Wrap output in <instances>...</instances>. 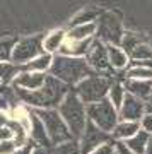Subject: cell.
<instances>
[{
  "instance_id": "6da1fadb",
  "label": "cell",
  "mask_w": 152,
  "mask_h": 154,
  "mask_svg": "<svg viewBox=\"0 0 152 154\" xmlns=\"http://www.w3.org/2000/svg\"><path fill=\"white\" fill-rule=\"evenodd\" d=\"M70 91V88L62 81L55 79L53 75H46L44 82L34 91H22L16 89L17 96L26 105L33 106V110H43V108H58L62 99Z\"/></svg>"
},
{
  "instance_id": "7a4b0ae2",
  "label": "cell",
  "mask_w": 152,
  "mask_h": 154,
  "mask_svg": "<svg viewBox=\"0 0 152 154\" xmlns=\"http://www.w3.org/2000/svg\"><path fill=\"white\" fill-rule=\"evenodd\" d=\"M50 75L62 81L68 88L81 82L84 77L94 74L93 69L87 65L86 58L81 57H67V55H53L51 65H50Z\"/></svg>"
},
{
  "instance_id": "3957f363",
  "label": "cell",
  "mask_w": 152,
  "mask_h": 154,
  "mask_svg": "<svg viewBox=\"0 0 152 154\" xmlns=\"http://www.w3.org/2000/svg\"><path fill=\"white\" fill-rule=\"evenodd\" d=\"M56 111L60 113L62 120L65 122V125L68 127L72 137L75 139V140H79V137L84 132V127L87 123L86 105L77 98V94L70 89L65 94V98L62 99V103L58 105Z\"/></svg>"
},
{
  "instance_id": "277c9868",
  "label": "cell",
  "mask_w": 152,
  "mask_h": 154,
  "mask_svg": "<svg viewBox=\"0 0 152 154\" xmlns=\"http://www.w3.org/2000/svg\"><path fill=\"white\" fill-rule=\"evenodd\" d=\"M111 84H113V77L111 75H103V74L94 72L91 75L84 77L81 82H77L72 91L87 106L91 103H96V101H101V99L106 98Z\"/></svg>"
},
{
  "instance_id": "5b68a950",
  "label": "cell",
  "mask_w": 152,
  "mask_h": 154,
  "mask_svg": "<svg viewBox=\"0 0 152 154\" xmlns=\"http://www.w3.org/2000/svg\"><path fill=\"white\" fill-rule=\"evenodd\" d=\"M34 113L38 115V118L41 120L46 135H48L51 146L55 144H62L67 140H72V134L68 130V127L65 125V122L62 120L60 113L56 111V108H43V110H34ZM75 140V139H74Z\"/></svg>"
},
{
  "instance_id": "8992f818",
  "label": "cell",
  "mask_w": 152,
  "mask_h": 154,
  "mask_svg": "<svg viewBox=\"0 0 152 154\" xmlns=\"http://www.w3.org/2000/svg\"><path fill=\"white\" fill-rule=\"evenodd\" d=\"M86 115H87V120L91 122V123H94L98 128H101V130L106 132V134L113 132V128L120 122L118 110L109 103L108 98L87 105L86 106Z\"/></svg>"
},
{
  "instance_id": "52a82bcc",
  "label": "cell",
  "mask_w": 152,
  "mask_h": 154,
  "mask_svg": "<svg viewBox=\"0 0 152 154\" xmlns=\"http://www.w3.org/2000/svg\"><path fill=\"white\" fill-rule=\"evenodd\" d=\"M123 24L120 17L113 12H101L96 19V34L94 38L99 39L104 45H114L120 46L121 36H123Z\"/></svg>"
},
{
  "instance_id": "ba28073f",
  "label": "cell",
  "mask_w": 152,
  "mask_h": 154,
  "mask_svg": "<svg viewBox=\"0 0 152 154\" xmlns=\"http://www.w3.org/2000/svg\"><path fill=\"white\" fill-rule=\"evenodd\" d=\"M43 36L41 34H33V36H24V38H19L14 45V50H12L11 55V62L16 63V65H24L29 60L36 58L38 55L44 53L43 51Z\"/></svg>"
},
{
  "instance_id": "9c48e42d",
  "label": "cell",
  "mask_w": 152,
  "mask_h": 154,
  "mask_svg": "<svg viewBox=\"0 0 152 154\" xmlns=\"http://www.w3.org/2000/svg\"><path fill=\"white\" fill-rule=\"evenodd\" d=\"M109 139H111L109 134L103 132L101 128H98L94 123H91L87 120L86 127H84V132H82V135L77 140L79 142V151H81V154H89L91 151L99 147L101 144L108 142Z\"/></svg>"
},
{
  "instance_id": "30bf717a",
  "label": "cell",
  "mask_w": 152,
  "mask_h": 154,
  "mask_svg": "<svg viewBox=\"0 0 152 154\" xmlns=\"http://www.w3.org/2000/svg\"><path fill=\"white\" fill-rule=\"evenodd\" d=\"M87 62V65L93 69V72L96 74H103V75H109L108 72L111 70L108 60V51H106V45L101 43L99 39L94 38L91 48L87 51V55L84 57Z\"/></svg>"
},
{
  "instance_id": "8fae6325",
  "label": "cell",
  "mask_w": 152,
  "mask_h": 154,
  "mask_svg": "<svg viewBox=\"0 0 152 154\" xmlns=\"http://www.w3.org/2000/svg\"><path fill=\"white\" fill-rule=\"evenodd\" d=\"M144 115H145L144 101L126 93L125 98H123V103L118 110V118L125 122H140Z\"/></svg>"
},
{
  "instance_id": "7c38bea8",
  "label": "cell",
  "mask_w": 152,
  "mask_h": 154,
  "mask_svg": "<svg viewBox=\"0 0 152 154\" xmlns=\"http://www.w3.org/2000/svg\"><path fill=\"white\" fill-rule=\"evenodd\" d=\"M27 132L31 135V140L34 142V146H39V147H51V142H50L48 135H46V130H44L41 120L38 118V115L34 113V110H31L27 113Z\"/></svg>"
},
{
  "instance_id": "4fadbf2b",
  "label": "cell",
  "mask_w": 152,
  "mask_h": 154,
  "mask_svg": "<svg viewBox=\"0 0 152 154\" xmlns=\"http://www.w3.org/2000/svg\"><path fill=\"white\" fill-rule=\"evenodd\" d=\"M46 74L43 72H31V70H21L16 75V79L12 81L16 89H22V91H34L38 89L41 84L44 82Z\"/></svg>"
},
{
  "instance_id": "5bb4252c",
  "label": "cell",
  "mask_w": 152,
  "mask_h": 154,
  "mask_svg": "<svg viewBox=\"0 0 152 154\" xmlns=\"http://www.w3.org/2000/svg\"><path fill=\"white\" fill-rule=\"evenodd\" d=\"M123 88L128 94L145 101L152 93V81H137V79H123Z\"/></svg>"
},
{
  "instance_id": "9a60e30c",
  "label": "cell",
  "mask_w": 152,
  "mask_h": 154,
  "mask_svg": "<svg viewBox=\"0 0 152 154\" xmlns=\"http://www.w3.org/2000/svg\"><path fill=\"white\" fill-rule=\"evenodd\" d=\"M67 38V31L63 29H53L50 31L46 36H43V51L44 53H50V55H56L58 50L62 48V45L65 43Z\"/></svg>"
},
{
  "instance_id": "2e32d148",
  "label": "cell",
  "mask_w": 152,
  "mask_h": 154,
  "mask_svg": "<svg viewBox=\"0 0 152 154\" xmlns=\"http://www.w3.org/2000/svg\"><path fill=\"white\" fill-rule=\"evenodd\" d=\"M138 130H140V123H138V122L120 120L109 135H111L113 140H121V142H123V140H126V139H130L132 135H135Z\"/></svg>"
},
{
  "instance_id": "e0dca14e",
  "label": "cell",
  "mask_w": 152,
  "mask_h": 154,
  "mask_svg": "<svg viewBox=\"0 0 152 154\" xmlns=\"http://www.w3.org/2000/svg\"><path fill=\"white\" fill-rule=\"evenodd\" d=\"M106 51H108V60H109V67L114 69V70H123L126 65H128V55H126L120 46H114V45H106Z\"/></svg>"
},
{
  "instance_id": "ac0fdd59",
  "label": "cell",
  "mask_w": 152,
  "mask_h": 154,
  "mask_svg": "<svg viewBox=\"0 0 152 154\" xmlns=\"http://www.w3.org/2000/svg\"><path fill=\"white\" fill-rule=\"evenodd\" d=\"M94 34H96V22H89V24H81V26H72L67 31V39H74V41L93 39Z\"/></svg>"
},
{
  "instance_id": "d6986e66",
  "label": "cell",
  "mask_w": 152,
  "mask_h": 154,
  "mask_svg": "<svg viewBox=\"0 0 152 154\" xmlns=\"http://www.w3.org/2000/svg\"><path fill=\"white\" fill-rule=\"evenodd\" d=\"M51 60H53V55L50 53H41L36 58L29 60L27 63L21 65V70H31V72H48L50 65H51Z\"/></svg>"
},
{
  "instance_id": "ffe728a7",
  "label": "cell",
  "mask_w": 152,
  "mask_h": 154,
  "mask_svg": "<svg viewBox=\"0 0 152 154\" xmlns=\"http://www.w3.org/2000/svg\"><path fill=\"white\" fill-rule=\"evenodd\" d=\"M149 137H150V135L140 128L135 135H132L130 139L123 140V144H125L133 154H144L145 152V147H147V142H149Z\"/></svg>"
},
{
  "instance_id": "44dd1931",
  "label": "cell",
  "mask_w": 152,
  "mask_h": 154,
  "mask_svg": "<svg viewBox=\"0 0 152 154\" xmlns=\"http://www.w3.org/2000/svg\"><path fill=\"white\" fill-rule=\"evenodd\" d=\"M101 11L96 7H86L82 9L79 14L74 16V19L70 21V28L72 26H81V24H89V22H96V19L99 17Z\"/></svg>"
},
{
  "instance_id": "7402d4cb",
  "label": "cell",
  "mask_w": 152,
  "mask_h": 154,
  "mask_svg": "<svg viewBox=\"0 0 152 154\" xmlns=\"http://www.w3.org/2000/svg\"><path fill=\"white\" fill-rule=\"evenodd\" d=\"M21 72V67L12 63V62H0V84H12L16 75Z\"/></svg>"
},
{
  "instance_id": "603a6c76",
  "label": "cell",
  "mask_w": 152,
  "mask_h": 154,
  "mask_svg": "<svg viewBox=\"0 0 152 154\" xmlns=\"http://www.w3.org/2000/svg\"><path fill=\"white\" fill-rule=\"evenodd\" d=\"M125 94H126V91H125V88H123V84L121 82H113L111 86H109V89H108L106 98H108V101L116 108V110H120V106H121V103H123Z\"/></svg>"
},
{
  "instance_id": "cb8c5ba5",
  "label": "cell",
  "mask_w": 152,
  "mask_h": 154,
  "mask_svg": "<svg viewBox=\"0 0 152 154\" xmlns=\"http://www.w3.org/2000/svg\"><path fill=\"white\" fill-rule=\"evenodd\" d=\"M125 79H137V81H152V69L145 65H132L125 74Z\"/></svg>"
},
{
  "instance_id": "d4e9b609",
  "label": "cell",
  "mask_w": 152,
  "mask_h": 154,
  "mask_svg": "<svg viewBox=\"0 0 152 154\" xmlns=\"http://www.w3.org/2000/svg\"><path fill=\"white\" fill-rule=\"evenodd\" d=\"M50 154H81L79 151V142L77 140H67L62 144H55L50 147Z\"/></svg>"
},
{
  "instance_id": "484cf974",
  "label": "cell",
  "mask_w": 152,
  "mask_h": 154,
  "mask_svg": "<svg viewBox=\"0 0 152 154\" xmlns=\"http://www.w3.org/2000/svg\"><path fill=\"white\" fill-rule=\"evenodd\" d=\"M17 38H0V62H11V55Z\"/></svg>"
},
{
  "instance_id": "4316f807",
  "label": "cell",
  "mask_w": 152,
  "mask_h": 154,
  "mask_svg": "<svg viewBox=\"0 0 152 154\" xmlns=\"http://www.w3.org/2000/svg\"><path fill=\"white\" fill-rule=\"evenodd\" d=\"M89 154H116L114 152V142H104L99 147H96L94 151H91Z\"/></svg>"
},
{
  "instance_id": "83f0119b",
  "label": "cell",
  "mask_w": 152,
  "mask_h": 154,
  "mask_svg": "<svg viewBox=\"0 0 152 154\" xmlns=\"http://www.w3.org/2000/svg\"><path fill=\"white\" fill-rule=\"evenodd\" d=\"M140 128L144 130V132H147L149 135H152V115H149V113H145V115L140 118Z\"/></svg>"
},
{
  "instance_id": "f1b7e54d",
  "label": "cell",
  "mask_w": 152,
  "mask_h": 154,
  "mask_svg": "<svg viewBox=\"0 0 152 154\" xmlns=\"http://www.w3.org/2000/svg\"><path fill=\"white\" fill-rule=\"evenodd\" d=\"M16 147L14 140H0V154H12Z\"/></svg>"
},
{
  "instance_id": "f546056e",
  "label": "cell",
  "mask_w": 152,
  "mask_h": 154,
  "mask_svg": "<svg viewBox=\"0 0 152 154\" xmlns=\"http://www.w3.org/2000/svg\"><path fill=\"white\" fill-rule=\"evenodd\" d=\"M34 149V142L33 140H27L26 144H22V146H19V147L14 149V152L12 154H31Z\"/></svg>"
},
{
  "instance_id": "4dcf8cb0",
  "label": "cell",
  "mask_w": 152,
  "mask_h": 154,
  "mask_svg": "<svg viewBox=\"0 0 152 154\" xmlns=\"http://www.w3.org/2000/svg\"><path fill=\"white\" fill-rule=\"evenodd\" d=\"M114 152L116 154H133L121 140H116V142H114Z\"/></svg>"
},
{
  "instance_id": "1f68e13d",
  "label": "cell",
  "mask_w": 152,
  "mask_h": 154,
  "mask_svg": "<svg viewBox=\"0 0 152 154\" xmlns=\"http://www.w3.org/2000/svg\"><path fill=\"white\" fill-rule=\"evenodd\" d=\"M144 106H145V113L152 115V93H150V96L144 101Z\"/></svg>"
},
{
  "instance_id": "d6a6232c",
  "label": "cell",
  "mask_w": 152,
  "mask_h": 154,
  "mask_svg": "<svg viewBox=\"0 0 152 154\" xmlns=\"http://www.w3.org/2000/svg\"><path fill=\"white\" fill-rule=\"evenodd\" d=\"M31 154H50V149L48 147H39V146H34L33 152Z\"/></svg>"
},
{
  "instance_id": "836d02e7",
  "label": "cell",
  "mask_w": 152,
  "mask_h": 154,
  "mask_svg": "<svg viewBox=\"0 0 152 154\" xmlns=\"http://www.w3.org/2000/svg\"><path fill=\"white\" fill-rule=\"evenodd\" d=\"M9 108V103H7V98L0 96V111H5Z\"/></svg>"
},
{
  "instance_id": "e575fe53",
  "label": "cell",
  "mask_w": 152,
  "mask_h": 154,
  "mask_svg": "<svg viewBox=\"0 0 152 154\" xmlns=\"http://www.w3.org/2000/svg\"><path fill=\"white\" fill-rule=\"evenodd\" d=\"M144 154H152V135L149 137V142H147V147H145V152Z\"/></svg>"
},
{
  "instance_id": "d590c367",
  "label": "cell",
  "mask_w": 152,
  "mask_h": 154,
  "mask_svg": "<svg viewBox=\"0 0 152 154\" xmlns=\"http://www.w3.org/2000/svg\"><path fill=\"white\" fill-rule=\"evenodd\" d=\"M7 93H9V88L4 86V84H0V96H5Z\"/></svg>"
},
{
  "instance_id": "8d00e7d4",
  "label": "cell",
  "mask_w": 152,
  "mask_h": 154,
  "mask_svg": "<svg viewBox=\"0 0 152 154\" xmlns=\"http://www.w3.org/2000/svg\"><path fill=\"white\" fill-rule=\"evenodd\" d=\"M7 120H9V118H7L5 115H4V111H0V125H4V123H5Z\"/></svg>"
}]
</instances>
